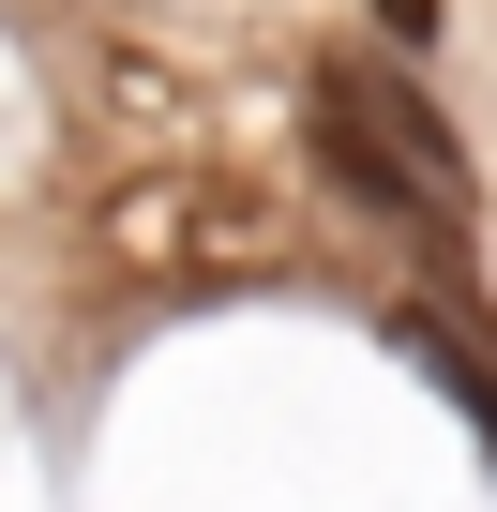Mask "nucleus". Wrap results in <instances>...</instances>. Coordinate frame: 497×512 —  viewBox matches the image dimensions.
Here are the masks:
<instances>
[{"mask_svg":"<svg viewBox=\"0 0 497 512\" xmlns=\"http://www.w3.org/2000/svg\"><path fill=\"white\" fill-rule=\"evenodd\" d=\"M302 151H317V181H332L347 211H377L392 241L467 256V136H452L392 61H332L317 106H302Z\"/></svg>","mask_w":497,"mask_h":512,"instance_id":"nucleus-1","label":"nucleus"},{"mask_svg":"<svg viewBox=\"0 0 497 512\" xmlns=\"http://www.w3.org/2000/svg\"><path fill=\"white\" fill-rule=\"evenodd\" d=\"M437 16H452V0H377V31H392V46H437Z\"/></svg>","mask_w":497,"mask_h":512,"instance_id":"nucleus-2","label":"nucleus"}]
</instances>
